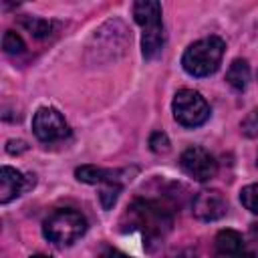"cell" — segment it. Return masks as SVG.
Segmentation results:
<instances>
[{
  "label": "cell",
  "instance_id": "obj_1",
  "mask_svg": "<svg viewBox=\"0 0 258 258\" xmlns=\"http://www.w3.org/2000/svg\"><path fill=\"white\" fill-rule=\"evenodd\" d=\"M121 222L129 230H139L145 240V246L151 250L153 246H159L163 238L169 234L173 226V216L159 202L135 200L123 214Z\"/></svg>",
  "mask_w": 258,
  "mask_h": 258
},
{
  "label": "cell",
  "instance_id": "obj_2",
  "mask_svg": "<svg viewBox=\"0 0 258 258\" xmlns=\"http://www.w3.org/2000/svg\"><path fill=\"white\" fill-rule=\"evenodd\" d=\"M224 48L226 44L220 36L200 38L185 48L181 56V64L185 73L191 77H208L218 71L220 60L224 56Z\"/></svg>",
  "mask_w": 258,
  "mask_h": 258
},
{
  "label": "cell",
  "instance_id": "obj_3",
  "mask_svg": "<svg viewBox=\"0 0 258 258\" xmlns=\"http://www.w3.org/2000/svg\"><path fill=\"white\" fill-rule=\"evenodd\" d=\"M87 232V220L73 208L54 210L42 224V234L56 246H71Z\"/></svg>",
  "mask_w": 258,
  "mask_h": 258
},
{
  "label": "cell",
  "instance_id": "obj_4",
  "mask_svg": "<svg viewBox=\"0 0 258 258\" xmlns=\"http://www.w3.org/2000/svg\"><path fill=\"white\" fill-rule=\"evenodd\" d=\"M173 117L183 127H200L210 119V105L208 101L194 89H181L175 93L173 103Z\"/></svg>",
  "mask_w": 258,
  "mask_h": 258
},
{
  "label": "cell",
  "instance_id": "obj_5",
  "mask_svg": "<svg viewBox=\"0 0 258 258\" xmlns=\"http://www.w3.org/2000/svg\"><path fill=\"white\" fill-rule=\"evenodd\" d=\"M32 131L44 143L60 141V139L69 137V133H71L64 117L56 109H52V107H40L34 113V117H32Z\"/></svg>",
  "mask_w": 258,
  "mask_h": 258
},
{
  "label": "cell",
  "instance_id": "obj_6",
  "mask_svg": "<svg viewBox=\"0 0 258 258\" xmlns=\"http://www.w3.org/2000/svg\"><path fill=\"white\" fill-rule=\"evenodd\" d=\"M179 165L189 177L198 181H208L218 173L216 159L204 147H187L179 157Z\"/></svg>",
  "mask_w": 258,
  "mask_h": 258
},
{
  "label": "cell",
  "instance_id": "obj_7",
  "mask_svg": "<svg viewBox=\"0 0 258 258\" xmlns=\"http://www.w3.org/2000/svg\"><path fill=\"white\" fill-rule=\"evenodd\" d=\"M191 212L198 220L204 222H214L226 216L228 212V202L218 189H202L196 194L191 202Z\"/></svg>",
  "mask_w": 258,
  "mask_h": 258
},
{
  "label": "cell",
  "instance_id": "obj_8",
  "mask_svg": "<svg viewBox=\"0 0 258 258\" xmlns=\"http://www.w3.org/2000/svg\"><path fill=\"white\" fill-rule=\"evenodd\" d=\"M214 258H254V252L236 230H222L214 240Z\"/></svg>",
  "mask_w": 258,
  "mask_h": 258
},
{
  "label": "cell",
  "instance_id": "obj_9",
  "mask_svg": "<svg viewBox=\"0 0 258 258\" xmlns=\"http://www.w3.org/2000/svg\"><path fill=\"white\" fill-rule=\"evenodd\" d=\"M32 185H34V175H24L22 171L8 165L0 169V202L2 204H8L10 200L18 198Z\"/></svg>",
  "mask_w": 258,
  "mask_h": 258
},
{
  "label": "cell",
  "instance_id": "obj_10",
  "mask_svg": "<svg viewBox=\"0 0 258 258\" xmlns=\"http://www.w3.org/2000/svg\"><path fill=\"white\" fill-rule=\"evenodd\" d=\"M135 169H103V167H95V165H83V167H77L75 175L79 181H85V183H125L127 179H131V173Z\"/></svg>",
  "mask_w": 258,
  "mask_h": 258
},
{
  "label": "cell",
  "instance_id": "obj_11",
  "mask_svg": "<svg viewBox=\"0 0 258 258\" xmlns=\"http://www.w3.org/2000/svg\"><path fill=\"white\" fill-rule=\"evenodd\" d=\"M133 16L135 22L143 28V32L161 30V4L155 0H141L133 4Z\"/></svg>",
  "mask_w": 258,
  "mask_h": 258
},
{
  "label": "cell",
  "instance_id": "obj_12",
  "mask_svg": "<svg viewBox=\"0 0 258 258\" xmlns=\"http://www.w3.org/2000/svg\"><path fill=\"white\" fill-rule=\"evenodd\" d=\"M226 81H228L234 89H238V91L246 89V85H248V81H250V67H248V60H244V58L232 60V64H230V69H228V73H226Z\"/></svg>",
  "mask_w": 258,
  "mask_h": 258
},
{
  "label": "cell",
  "instance_id": "obj_13",
  "mask_svg": "<svg viewBox=\"0 0 258 258\" xmlns=\"http://www.w3.org/2000/svg\"><path fill=\"white\" fill-rule=\"evenodd\" d=\"M163 44H165V32H163V28L161 30L143 32V36H141V50H143V56L145 58H155L161 52Z\"/></svg>",
  "mask_w": 258,
  "mask_h": 258
},
{
  "label": "cell",
  "instance_id": "obj_14",
  "mask_svg": "<svg viewBox=\"0 0 258 258\" xmlns=\"http://www.w3.org/2000/svg\"><path fill=\"white\" fill-rule=\"evenodd\" d=\"M20 24H22L32 36H36V38H46V36L52 32V28H54V22L44 20V18H38V16H24V18L20 20Z\"/></svg>",
  "mask_w": 258,
  "mask_h": 258
},
{
  "label": "cell",
  "instance_id": "obj_15",
  "mask_svg": "<svg viewBox=\"0 0 258 258\" xmlns=\"http://www.w3.org/2000/svg\"><path fill=\"white\" fill-rule=\"evenodd\" d=\"M2 48L8 54H20V52H24L26 46H24V40H22V36L18 32L6 30L4 32V38H2Z\"/></svg>",
  "mask_w": 258,
  "mask_h": 258
},
{
  "label": "cell",
  "instance_id": "obj_16",
  "mask_svg": "<svg viewBox=\"0 0 258 258\" xmlns=\"http://www.w3.org/2000/svg\"><path fill=\"white\" fill-rule=\"evenodd\" d=\"M240 202L246 210H250L252 214L258 216V183H250L246 187H242L240 191Z\"/></svg>",
  "mask_w": 258,
  "mask_h": 258
},
{
  "label": "cell",
  "instance_id": "obj_17",
  "mask_svg": "<svg viewBox=\"0 0 258 258\" xmlns=\"http://www.w3.org/2000/svg\"><path fill=\"white\" fill-rule=\"evenodd\" d=\"M119 191H121V185H117V183H105V185L101 187L99 198H101V204H103L105 210L113 208V204H115L117 198H119Z\"/></svg>",
  "mask_w": 258,
  "mask_h": 258
},
{
  "label": "cell",
  "instance_id": "obj_18",
  "mask_svg": "<svg viewBox=\"0 0 258 258\" xmlns=\"http://www.w3.org/2000/svg\"><path fill=\"white\" fill-rule=\"evenodd\" d=\"M240 129H242V133H244L246 137H258V107L252 109V111L244 117V121L240 123Z\"/></svg>",
  "mask_w": 258,
  "mask_h": 258
},
{
  "label": "cell",
  "instance_id": "obj_19",
  "mask_svg": "<svg viewBox=\"0 0 258 258\" xmlns=\"http://www.w3.org/2000/svg\"><path fill=\"white\" fill-rule=\"evenodd\" d=\"M149 147H151V151H155V153H165V151L169 149V139H167V135H165L163 131H153V133L149 135Z\"/></svg>",
  "mask_w": 258,
  "mask_h": 258
},
{
  "label": "cell",
  "instance_id": "obj_20",
  "mask_svg": "<svg viewBox=\"0 0 258 258\" xmlns=\"http://www.w3.org/2000/svg\"><path fill=\"white\" fill-rule=\"evenodd\" d=\"M6 151L8 153H20V151H26V143L24 141H16V139H10L8 143H6Z\"/></svg>",
  "mask_w": 258,
  "mask_h": 258
},
{
  "label": "cell",
  "instance_id": "obj_21",
  "mask_svg": "<svg viewBox=\"0 0 258 258\" xmlns=\"http://www.w3.org/2000/svg\"><path fill=\"white\" fill-rule=\"evenodd\" d=\"M101 258H131V256H127V254H123V252H119V250L109 248V250H105V252L101 254Z\"/></svg>",
  "mask_w": 258,
  "mask_h": 258
},
{
  "label": "cell",
  "instance_id": "obj_22",
  "mask_svg": "<svg viewBox=\"0 0 258 258\" xmlns=\"http://www.w3.org/2000/svg\"><path fill=\"white\" fill-rule=\"evenodd\" d=\"M250 238H252V242L258 246V222L250 224Z\"/></svg>",
  "mask_w": 258,
  "mask_h": 258
},
{
  "label": "cell",
  "instance_id": "obj_23",
  "mask_svg": "<svg viewBox=\"0 0 258 258\" xmlns=\"http://www.w3.org/2000/svg\"><path fill=\"white\" fill-rule=\"evenodd\" d=\"M177 258H198V254H196L194 250H183V252H181Z\"/></svg>",
  "mask_w": 258,
  "mask_h": 258
},
{
  "label": "cell",
  "instance_id": "obj_24",
  "mask_svg": "<svg viewBox=\"0 0 258 258\" xmlns=\"http://www.w3.org/2000/svg\"><path fill=\"white\" fill-rule=\"evenodd\" d=\"M30 258H50V256H46V254H36V256H30Z\"/></svg>",
  "mask_w": 258,
  "mask_h": 258
}]
</instances>
